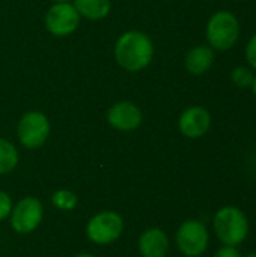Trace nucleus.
Masks as SVG:
<instances>
[{"label": "nucleus", "mask_w": 256, "mask_h": 257, "mask_svg": "<svg viewBox=\"0 0 256 257\" xmlns=\"http://www.w3.org/2000/svg\"><path fill=\"white\" fill-rule=\"evenodd\" d=\"M80 14L69 2L54 3L45 14V29L54 36H68L77 30Z\"/></svg>", "instance_id": "0eeeda50"}, {"label": "nucleus", "mask_w": 256, "mask_h": 257, "mask_svg": "<svg viewBox=\"0 0 256 257\" xmlns=\"http://www.w3.org/2000/svg\"><path fill=\"white\" fill-rule=\"evenodd\" d=\"M244 57L247 60V66L256 71V33L249 39L244 48Z\"/></svg>", "instance_id": "f3484780"}, {"label": "nucleus", "mask_w": 256, "mask_h": 257, "mask_svg": "<svg viewBox=\"0 0 256 257\" xmlns=\"http://www.w3.org/2000/svg\"><path fill=\"white\" fill-rule=\"evenodd\" d=\"M214 235L223 245L238 247L249 235L250 224L247 215L237 206L220 208L213 218Z\"/></svg>", "instance_id": "f03ea898"}, {"label": "nucleus", "mask_w": 256, "mask_h": 257, "mask_svg": "<svg viewBox=\"0 0 256 257\" xmlns=\"http://www.w3.org/2000/svg\"><path fill=\"white\" fill-rule=\"evenodd\" d=\"M142 111L131 101H121L113 104L107 111V122L118 131H133L142 123Z\"/></svg>", "instance_id": "9d476101"}, {"label": "nucleus", "mask_w": 256, "mask_h": 257, "mask_svg": "<svg viewBox=\"0 0 256 257\" xmlns=\"http://www.w3.org/2000/svg\"><path fill=\"white\" fill-rule=\"evenodd\" d=\"M53 2H56V3H57V2H69V0H53Z\"/></svg>", "instance_id": "5701e85b"}, {"label": "nucleus", "mask_w": 256, "mask_h": 257, "mask_svg": "<svg viewBox=\"0 0 256 257\" xmlns=\"http://www.w3.org/2000/svg\"><path fill=\"white\" fill-rule=\"evenodd\" d=\"M75 257H95V256H92V254H78V256H75Z\"/></svg>", "instance_id": "412c9836"}, {"label": "nucleus", "mask_w": 256, "mask_h": 257, "mask_svg": "<svg viewBox=\"0 0 256 257\" xmlns=\"http://www.w3.org/2000/svg\"><path fill=\"white\" fill-rule=\"evenodd\" d=\"M154 57V44L151 38L139 30L122 33L115 44V59L118 65L128 72L145 69Z\"/></svg>", "instance_id": "f257e3e1"}, {"label": "nucleus", "mask_w": 256, "mask_h": 257, "mask_svg": "<svg viewBox=\"0 0 256 257\" xmlns=\"http://www.w3.org/2000/svg\"><path fill=\"white\" fill-rule=\"evenodd\" d=\"M20 143L27 149L41 148L50 136L48 117L41 111H29L23 114L17 128Z\"/></svg>", "instance_id": "39448f33"}, {"label": "nucleus", "mask_w": 256, "mask_h": 257, "mask_svg": "<svg viewBox=\"0 0 256 257\" xmlns=\"http://www.w3.org/2000/svg\"><path fill=\"white\" fill-rule=\"evenodd\" d=\"M211 122V113L205 107L192 105L181 113L178 119V128L180 133L187 139H201L210 131Z\"/></svg>", "instance_id": "1a4fd4ad"}, {"label": "nucleus", "mask_w": 256, "mask_h": 257, "mask_svg": "<svg viewBox=\"0 0 256 257\" xmlns=\"http://www.w3.org/2000/svg\"><path fill=\"white\" fill-rule=\"evenodd\" d=\"M51 203L60 211H71L77 206V196L69 190H57L51 196Z\"/></svg>", "instance_id": "dca6fc26"}, {"label": "nucleus", "mask_w": 256, "mask_h": 257, "mask_svg": "<svg viewBox=\"0 0 256 257\" xmlns=\"http://www.w3.org/2000/svg\"><path fill=\"white\" fill-rule=\"evenodd\" d=\"M74 8L88 20H103L109 15L112 3L110 0H74Z\"/></svg>", "instance_id": "ddd939ff"}, {"label": "nucleus", "mask_w": 256, "mask_h": 257, "mask_svg": "<svg viewBox=\"0 0 256 257\" xmlns=\"http://www.w3.org/2000/svg\"><path fill=\"white\" fill-rule=\"evenodd\" d=\"M139 250L142 257H166L169 251V238L161 229H149L140 235Z\"/></svg>", "instance_id": "9b49d317"}, {"label": "nucleus", "mask_w": 256, "mask_h": 257, "mask_svg": "<svg viewBox=\"0 0 256 257\" xmlns=\"http://www.w3.org/2000/svg\"><path fill=\"white\" fill-rule=\"evenodd\" d=\"M213 257H243L241 253L237 250V247H229V245H223L220 247Z\"/></svg>", "instance_id": "6ab92c4d"}, {"label": "nucleus", "mask_w": 256, "mask_h": 257, "mask_svg": "<svg viewBox=\"0 0 256 257\" xmlns=\"http://www.w3.org/2000/svg\"><path fill=\"white\" fill-rule=\"evenodd\" d=\"M214 50L210 45H196L186 54V69L192 75L207 74L214 63Z\"/></svg>", "instance_id": "f8f14e48"}, {"label": "nucleus", "mask_w": 256, "mask_h": 257, "mask_svg": "<svg viewBox=\"0 0 256 257\" xmlns=\"http://www.w3.org/2000/svg\"><path fill=\"white\" fill-rule=\"evenodd\" d=\"M241 27L237 15L226 9L214 12L210 17L205 29L208 45L217 51H228L234 48V45L238 42Z\"/></svg>", "instance_id": "7ed1b4c3"}, {"label": "nucleus", "mask_w": 256, "mask_h": 257, "mask_svg": "<svg viewBox=\"0 0 256 257\" xmlns=\"http://www.w3.org/2000/svg\"><path fill=\"white\" fill-rule=\"evenodd\" d=\"M11 211H12V202H11V197L0 190V221L5 220L8 215H11Z\"/></svg>", "instance_id": "a211bd4d"}, {"label": "nucleus", "mask_w": 256, "mask_h": 257, "mask_svg": "<svg viewBox=\"0 0 256 257\" xmlns=\"http://www.w3.org/2000/svg\"><path fill=\"white\" fill-rule=\"evenodd\" d=\"M244 257H256V253H249L247 256H244Z\"/></svg>", "instance_id": "4be33fe9"}, {"label": "nucleus", "mask_w": 256, "mask_h": 257, "mask_svg": "<svg viewBox=\"0 0 256 257\" xmlns=\"http://www.w3.org/2000/svg\"><path fill=\"white\" fill-rule=\"evenodd\" d=\"M42 203L36 197L21 199L11 211V226L20 235L33 232L42 221Z\"/></svg>", "instance_id": "6e6552de"}, {"label": "nucleus", "mask_w": 256, "mask_h": 257, "mask_svg": "<svg viewBox=\"0 0 256 257\" xmlns=\"http://www.w3.org/2000/svg\"><path fill=\"white\" fill-rule=\"evenodd\" d=\"M253 78H255L253 69L246 66V65L235 66L231 71V81H232L234 86H237L240 89H250L252 83H253Z\"/></svg>", "instance_id": "2eb2a0df"}, {"label": "nucleus", "mask_w": 256, "mask_h": 257, "mask_svg": "<svg viewBox=\"0 0 256 257\" xmlns=\"http://www.w3.org/2000/svg\"><path fill=\"white\" fill-rule=\"evenodd\" d=\"M175 238L178 250L186 257H201L210 242L208 229L199 220H186L178 227Z\"/></svg>", "instance_id": "20e7f679"}, {"label": "nucleus", "mask_w": 256, "mask_h": 257, "mask_svg": "<svg viewBox=\"0 0 256 257\" xmlns=\"http://www.w3.org/2000/svg\"><path fill=\"white\" fill-rule=\"evenodd\" d=\"M252 92H253V95H255V98H256V75H255V78H253V83H252Z\"/></svg>", "instance_id": "aec40b11"}, {"label": "nucleus", "mask_w": 256, "mask_h": 257, "mask_svg": "<svg viewBox=\"0 0 256 257\" xmlns=\"http://www.w3.org/2000/svg\"><path fill=\"white\" fill-rule=\"evenodd\" d=\"M18 164V151L17 148L5 140L0 139V175L12 172Z\"/></svg>", "instance_id": "4468645a"}, {"label": "nucleus", "mask_w": 256, "mask_h": 257, "mask_svg": "<svg viewBox=\"0 0 256 257\" xmlns=\"http://www.w3.org/2000/svg\"><path fill=\"white\" fill-rule=\"evenodd\" d=\"M122 229L124 221L119 214L113 211H103L89 220L86 226V235L92 242L106 245L116 241L122 235Z\"/></svg>", "instance_id": "423d86ee"}]
</instances>
